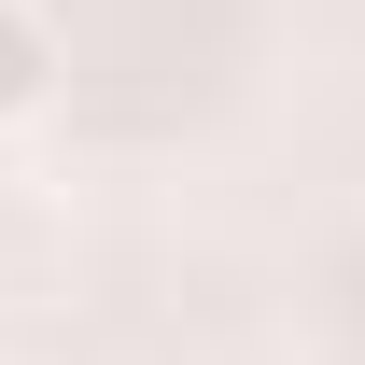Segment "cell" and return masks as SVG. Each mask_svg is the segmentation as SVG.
<instances>
[{
  "label": "cell",
  "mask_w": 365,
  "mask_h": 365,
  "mask_svg": "<svg viewBox=\"0 0 365 365\" xmlns=\"http://www.w3.org/2000/svg\"><path fill=\"white\" fill-rule=\"evenodd\" d=\"M56 85H71V56H56V14L43 0H0V140L14 127H43Z\"/></svg>",
  "instance_id": "1"
}]
</instances>
